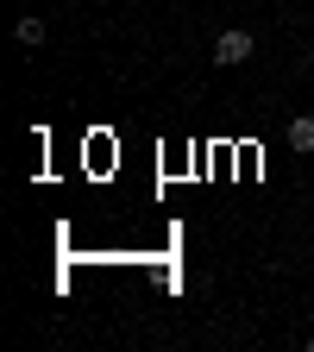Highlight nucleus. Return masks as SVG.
Instances as JSON below:
<instances>
[{"mask_svg": "<svg viewBox=\"0 0 314 352\" xmlns=\"http://www.w3.org/2000/svg\"><path fill=\"white\" fill-rule=\"evenodd\" d=\"M289 151H314V113L289 120Z\"/></svg>", "mask_w": 314, "mask_h": 352, "instance_id": "f03ea898", "label": "nucleus"}, {"mask_svg": "<svg viewBox=\"0 0 314 352\" xmlns=\"http://www.w3.org/2000/svg\"><path fill=\"white\" fill-rule=\"evenodd\" d=\"M251 51H258V38H251L245 25H227V32L214 38V63H227V69H239V63H245Z\"/></svg>", "mask_w": 314, "mask_h": 352, "instance_id": "f257e3e1", "label": "nucleus"}, {"mask_svg": "<svg viewBox=\"0 0 314 352\" xmlns=\"http://www.w3.org/2000/svg\"><path fill=\"white\" fill-rule=\"evenodd\" d=\"M19 44H44V19H19Z\"/></svg>", "mask_w": 314, "mask_h": 352, "instance_id": "7ed1b4c3", "label": "nucleus"}]
</instances>
